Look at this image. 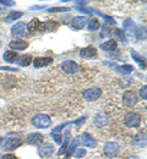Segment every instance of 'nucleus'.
I'll list each match as a JSON object with an SVG mask.
<instances>
[{
  "label": "nucleus",
  "instance_id": "f704fd0d",
  "mask_svg": "<svg viewBox=\"0 0 147 159\" xmlns=\"http://www.w3.org/2000/svg\"><path fill=\"white\" fill-rule=\"evenodd\" d=\"M69 7H52L48 11L49 12H64V11H69Z\"/></svg>",
  "mask_w": 147,
  "mask_h": 159
},
{
  "label": "nucleus",
  "instance_id": "79ce46f5",
  "mask_svg": "<svg viewBox=\"0 0 147 159\" xmlns=\"http://www.w3.org/2000/svg\"><path fill=\"white\" fill-rule=\"evenodd\" d=\"M2 141H4V139H2V137H0V144L2 143Z\"/></svg>",
  "mask_w": 147,
  "mask_h": 159
},
{
  "label": "nucleus",
  "instance_id": "ea45409f",
  "mask_svg": "<svg viewBox=\"0 0 147 159\" xmlns=\"http://www.w3.org/2000/svg\"><path fill=\"white\" fill-rule=\"evenodd\" d=\"M1 159H17V157H15L14 154H4Z\"/></svg>",
  "mask_w": 147,
  "mask_h": 159
},
{
  "label": "nucleus",
  "instance_id": "6e6552de",
  "mask_svg": "<svg viewBox=\"0 0 147 159\" xmlns=\"http://www.w3.org/2000/svg\"><path fill=\"white\" fill-rule=\"evenodd\" d=\"M136 102H137V96H136V93L135 92H132V91H126L125 93H124V96H123V103L125 104L126 107H134L135 104H136Z\"/></svg>",
  "mask_w": 147,
  "mask_h": 159
},
{
  "label": "nucleus",
  "instance_id": "58836bf2",
  "mask_svg": "<svg viewBox=\"0 0 147 159\" xmlns=\"http://www.w3.org/2000/svg\"><path fill=\"white\" fill-rule=\"evenodd\" d=\"M110 33H112V31H110L109 28H107V27L104 26V32H102V33H101V37H107V36H109Z\"/></svg>",
  "mask_w": 147,
  "mask_h": 159
},
{
  "label": "nucleus",
  "instance_id": "ddd939ff",
  "mask_svg": "<svg viewBox=\"0 0 147 159\" xmlns=\"http://www.w3.org/2000/svg\"><path fill=\"white\" fill-rule=\"evenodd\" d=\"M58 27H59V23L57 21H47V22L41 23L38 31H41V32H53Z\"/></svg>",
  "mask_w": 147,
  "mask_h": 159
},
{
  "label": "nucleus",
  "instance_id": "f3484780",
  "mask_svg": "<svg viewBox=\"0 0 147 159\" xmlns=\"http://www.w3.org/2000/svg\"><path fill=\"white\" fill-rule=\"evenodd\" d=\"M86 23H87V21H86L85 17L77 16V17H74V19L71 20V27H72L74 30H81V28H84Z\"/></svg>",
  "mask_w": 147,
  "mask_h": 159
},
{
  "label": "nucleus",
  "instance_id": "393cba45",
  "mask_svg": "<svg viewBox=\"0 0 147 159\" xmlns=\"http://www.w3.org/2000/svg\"><path fill=\"white\" fill-rule=\"evenodd\" d=\"M17 58V53H15L14 50H6L4 53V60L7 62H12L15 61V59Z\"/></svg>",
  "mask_w": 147,
  "mask_h": 159
},
{
  "label": "nucleus",
  "instance_id": "6ab92c4d",
  "mask_svg": "<svg viewBox=\"0 0 147 159\" xmlns=\"http://www.w3.org/2000/svg\"><path fill=\"white\" fill-rule=\"evenodd\" d=\"M39 26H41V21L38 20V19H33V20L31 21L26 27H27V31H28V32L34 33V32H37V31H38Z\"/></svg>",
  "mask_w": 147,
  "mask_h": 159
},
{
  "label": "nucleus",
  "instance_id": "a878e982",
  "mask_svg": "<svg viewBox=\"0 0 147 159\" xmlns=\"http://www.w3.org/2000/svg\"><path fill=\"white\" fill-rule=\"evenodd\" d=\"M131 58L135 60L136 62H139V64H140V66H142L144 69L146 67V64H145L146 61H145V58H142L141 55H139L135 50H131Z\"/></svg>",
  "mask_w": 147,
  "mask_h": 159
},
{
  "label": "nucleus",
  "instance_id": "dca6fc26",
  "mask_svg": "<svg viewBox=\"0 0 147 159\" xmlns=\"http://www.w3.org/2000/svg\"><path fill=\"white\" fill-rule=\"evenodd\" d=\"M34 67H43V66H47L49 64L53 62V58L50 57H43V58H36L34 60H32Z\"/></svg>",
  "mask_w": 147,
  "mask_h": 159
},
{
  "label": "nucleus",
  "instance_id": "cd10ccee",
  "mask_svg": "<svg viewBox=\"0 0 147 159\" xmlns=\"http://www.w3.org/2000/svg\"><path fill=\"white\" fill-rule=\"evenodd\" d=\"M117 38H119V40H122V42H126V37L125 34H124V31L123 30H119V28H114L113 30V32H112Z\"/></svg>",
  "mask_w": 147,
  "mask_h": 159
},
{
  "label": "nucleus",
  "instance_id": "7ed1b4c3",
  "mask_svg": "<svg viewBox=\"0 0 147 159\" xmlns=\"http://www.w3.org/2000/svg\"><path fill=\"white\" fill-rule=\"evenodd\" d=\"M124 122L129 127H137L141 124V115L137 113H129L124 118Z\"/></svg>",
  "mask_w": 147,
  "mask_h": 159
},
{
  "label": "nucleus",
  "instance_id": "a19ab883",
  "mask_svg": "<svg viewBox=\"0 0 147 159\" xmlns=\"http://www.w3.org/2000/svg\"><path fill=\"white\" fill-rule=\"evenodd\" d=\"M125 159H140V158L136 157V156H129V157H126Z\"/></svg>",
  "mask_w": 147,
  "mask_h": 159
},
{
  "label": "nucleus",
  "instance_id": "412c9836",
  "mask_svg": "<svg viewBox=\"0 0 147 159\" xmlns=\"http://www.w3.org/2000/svg\"><path fill=\"white\" fill-rule=\"evenodd\" d=\"M108 122V116H107V114H103V113H101V114H98V115H96V118H94V125L96 126H104L105 124Z\"/></svg>",
  "mask_w": 147,
  "mask_h": 159
},
{
  "label": "nucleus",
  "instance_id": "20e7f679",
  "mask_svg": "<svg viewBox=\"0 0 147 159\" xmlns=\"http://www.w3.org/2000/svg\"><path fill=\"white\" fill-rule=\"evenodd\" d=\"M102 94V91L101 88L98 87H92V88H88L84 92V98L88 102H94L97 100Z\"/></svg>",
  "mask_w": 147,
  "mask_h": 159
},
{
  "label": "nucleus",
  "instance_id": "4468645a",
  "mask_svg": "<svg viewBox=\"0 0 147 159\" xmlns=\"http://www.w3.org/2000/svg\"><path fill=\"white\" fill-rule=\"evenodd\" d=\"M79 143H80V137H75L74 139H71L70 142H69V147L66 148V156H65V159L70 158L72 154H74V152L76 151V148H77V146H79Z\"/></svg>",
  "mask_w": 147,
  "mask_h": 159
},
{
  "label": "nucleus",
  "instance_id": "f03ea898",
  "mask_svg": "<svg viewBox=\"0 0 147 159\" xmlns=\"http://www.w3.org/2000/svg\"><path fill=\"white\" fill-rule=\"evenodd\" d=\"M119 151H120V147L117 142H107L104 144V148H103L104 154L109 158H113V157L118 156Z\"/></svg>",
  "mask_w": 147,
  "mask_h": 159
},
{
  "label": "nucleus",
  "instance_id": "bb28decb",
  "mask_svg": "<svg viewBox=\"0 0 147 159\" xmlns=\"http://www.w3.org/2000/svg\"><path fill=\"white\" fill-rule=\"evenodd\" d=\"M22 17V12L21 11H14V12H10L9 16L5 19V22H11V21H15L17 19Z\"/></svg>",
  "mask_w": 147,
  "mask_h": 159
},
{
  "label": "nucleus",
  "instance_id": "0eeeda50",
  "mask_svg": "<svg viewBox=\"0 0 147 159\" xmlns=\"http://www.w3.org/2000/svg\"><path fill=\"white\" fill-rule=\"evenodd\" d=\"M43 141H44L43 135L38 134V132L30 134V135H27V137H26V142H27L28 144H32V146H41V144H43Z\"/></svg>",
  "mask_w": 147,
  "mask_h": 159
},
{
  "label": "nucleus",
  "instance_id": "4be33fe9",
  "mask_svg": "<svg viewBox=\"0 0 147 159\" xmlns=\"http://www.w3.org/2000/svg\"><path fill=\"white\" fill-rule=\"evenodd\" d=\"M17 64L20 65V66H23V67H27L28 65H31L32 64V57L31 55H28V54H26V55H21L19 60H17Z\"/></svg>",
  "mask_w": 147,
  "mask_h": 159
},
{
  "label": "nucleus",
  "instance_id": "473e14b6",
  "mask_svg": "<svg viewBox=\"0 0 147 159\" xmlns=\"http://www.w3.org/2000/svg\"><path fill=\"white\" fill-rule=\"evenodd\" d=\"M50 136L54 139V141L57 142V143H63V136H62V134H59V132H52L50 134Z\"/></svg>",
  "mask_w": 147,
  "mask_h": 159
},
{
  "label": "nucleus",
  "instance_id": "9b49d317",
  "mask_svg": "<svg viewBox=\"0 0 147 159\" xmlns=\"http://www.w3.org/2000/svg\"><path fill=\"white\" fill-rule=\"evenodd\" d=\"M38 153H39V156L43 157V158H48V157H50L54 153V147L50 143L41 144V147L38 148Z\"/></svg>",
  "mask_w": 147,
  "mask_h": 159
},
{
  "label": "nucleus",
  "instance_id": "9d476101",
  "mask_svg": "<svg viewBox=\"0 0 147 159\" xmlns=\"http://www.w3.org/2000/svg\"><path fill=\"white\" fill-rule=\"evenodd\" d=\"M62 69H63L64 72L71 75V74L77 72V70H79V65H77L75 61H72V60H66V61H64L63 64H62Z\"/></svg>",
  "mask_w": 147,
  "mask_h": 159
},
{
  "label": "nucleus",
  "instance_id": "7c9ffc66",
  "mask_svg": "<svg viewBox=\"0 0 147 159\" xmlns=\"http://www.w3.org/2000/svg\"><path fill=\"white\" fill-rule=\"evenodd\" d=\"M75 158L80 159L82 158V157H85L86 156V151H85L84 148H76V151L74 152V154H72Z\"/></svg>",
  "mask_w": 147,
  "mask_h": 159
},
{
  "label": "nucleus",
  "instance_id": "aec40b11",
  "mask_svg": "<svg viewBox=\"0 0 147 159\" xmlns=\"http://www.w3.org/2000/svg\"><path fill=\"white\" fill-rule=\"evenodd\" d=\"M86 25H87L88 31H91V32H94V31H97V30L101 27L99 21H98V19H96V17H92L91 20L86 23Z\"/></svg>",
  "mask_w": 147,
  "mask_h": 159
},
{
  "label": "nucleus",
  "instance_id": "5701e85b",
  "mask_svg": "<svg viewBox=\"0 0 147 159\" xmlns=\"http://www.w3.org/2000/svg\"><path fill=\"white\" fill-rule=\"evenodd\" d=\"M134 142L137 144V146H145L146 144V134L145 132H139L136 136H135V139H134Z\"/></svg>",
  "mask_w": 147,
  "mask_h": 159
},
{
  "label": "nucleus",
  "instance_id": "f257e3e1",
  "mask_svg": "<svg viewBox=\"0 0 147 159\" xmlns=\"http://www.w3.org/2000/svg\"><path fill=\"white\" fill-rule=\"evenodd\" d=\"M32 125L37 129H47L52 125V120L47 114H38V115L33 116Z\"/></svg>",
  "mask_w": 147,
  "mask_h": 159
},
{
  "label": "nucleus",
  "instance_id": "e433bc0d",
  "mask_svg": "<svg viewBox=\"0 0 147 159\" xmlns=\"http://www.w3.org/2000/svg\"><path fill=\"white\" fill-rule=\"evenodd\" d=\"M0 4L4 5V6H12V5H15V1H11V0H0Z\"/></svg>",
  "mask_w": 147,
  "mask_h": 159
},
{
  "label": "nucleus",
  "instance_id": "c85d7f7f",
  "mask_svg": "<svg viewBox=\"0 0 147 159\" xmlns=\"http://www.w3.org/2000/svg\"><path fill=\"white\" fill-rule=\"evenodd\" d=\"M117 70L119 72H122V74H131L134 71V66H131V65H123V66L117 67Z\"/></svg>",
  "mask_w": 147,
  "mask_h": 159
},
{
  "label": "nucleus",
  "instance_id": "4c0bfd02",
  "mask_svg": "<svg viewBox=\"0 0 147 159\" xmlns=\"http://www.w3.org/2000/svg\"><path fill=\"white\" fill-rule=\"evenodd\" d=\"M0 70H1V71H11V72H17V71H19L17 69L7 67V66H0Z\"/></svg>",
  "mask_w": 147,
  "mask_h": 159
},
{
  "label": "nucleus",
  "instance_id": "a211bd4d",
  "mask_svg": "<svg viewBox=\"0 0 147 159\" xmlns=\"http://www.w3.org/2000/svg\"><path fill=\"white\" fill-rule=\"evenodd\" d=\"M117 48H118V43L115 39H109L101 44V49H103L105 52H113Z\"/></svg>",
  "mask_w": 147,
  "mask_h": 159
},
{
  "label": "nucleus",
  "instance_id": "423d86ee",
  "mask_svg": "<svg viewBox=\"0 0 147 159\" xmlns=\"http://www.w3.org/2000/svg\"><path fill=\"white\" fill-rule=\"evenodd\" d=\"M11 33L15 37H25V34H27V27L23 22H17L15 23V26H12L11 28Z\"/></svg>",
  "mask_w": 147,
  "mask_h": 159
},
{
  "label": "nucleus",
  "instance_id": "c756f323",
  "mask_svg": "<svg viewBox=\"0 0 147 159\" xmlns=\"http://www.w3.org/2000/svg\"><path fill=\"white\" fill-rule=\"evenodd\" d=\"M69 137H70V134L69 132H66V135H65V139H64V144L62 146V148L59 149V152H58V154H63L65 153V151H66V148H67V144H69Z\"/></svg>",
  "mask_w": 147,
  "mask_h": 159
},
{
  "label": "nucleus",
  "instance_id": "1a4fd4ad",
  "mask_svg": "<svg viewBox=\"0 0 147 159\" xmlns=\"http://www.w3.org/2000/svg\"><path fill=\"white\" fill-rule=\"evenodd\" d=\"M80 57L84 59H93L97 57V49L93 45H88L80 50Z\"/></svg>",
  "mask_w": 147,
  "mask_h": 159
},
{
  "label": "nucleus",
  "instance_id": "37998d69",
  "mask_svg": "<svg viewBox=\"0 0 147 159\" xmlns=\"http://www.w3.org/2000/svg\"><path fill=\"white\" fill-rule=\"evenodd\" d=\"M1 14H2V9L0 7V15H1Z\"/></svg>",
  "mask_w": 147,
  "mask_h": 159
},
{
  "label": "nucleus",
  "instance_id": "c9c22d12",
  "mask_svg": "<svg viewBox=\"0 0 147 159\" xmlns=\"http://www.w3.org/2000/svg\"><path fill=\"white\" fill-rule=\"evenodd\" d=\"M146 91H147V87L146 86H144L141 89H140V97L142 98L144 100L147 99V94H146Z\"/></svg>",
  "mask_w": 147,
  "mask_h": 159
},
{
  "label": "nucleus",
  "instance_id": "b1692460",
  "mask_svg": "<svg viewBox=\"0 0 147 159\" xmlns=\"http://www.w3.org/2000/svg\"><path fill=\"white\" fill-rule=\"evenodd\" d=\"M135 34H136L137 39H145L146 38V27L145 26H137L136 31H135Z\"/></svg>",
  "mask_w": 147,
  "mask_h": 159
},
{
  "label": "nucleus",
  "instance_id": "72a5a7b5",
  "mask_svg": "<svg viewBox=\"0 0 147 159\" xmlns=\"http://www.w3.org/2000/svg\"><path fill=\"white\" fill-rule=\"evenodd\" d=\"M123 27H124V30H131L134 27V21L131 19H126L123 23Z\"/></svg>",
  "mask_w": 147,
  "mask_h": 159
},
{
  "label": "nucleus",
  "instance_id": "f8f14e48",
  "mask_svg": "<svg viewBox=\"0 0 147 159\" xmlns=\"http://www.w3.org/2000/svg\"><path fill=\"white\" fill-rule=\"evenodd\" d=\"M81 139L82 141H80V143H82L85 147H88V148H96L97 147V141L93 139L90 134H87V132L82 134Z\"/></svg>",
  "mask_w": 147,
  "mask_h": 159
},
{
  "label": "nucleus",
  "instance_id": "39448f33",
  "mask_svg": "<svg viewBox=\"0 0 147 159\" xmlns=\"http://www.w3.org/2000/svg\"><path fill=\"white\" fill-rule=\"evenodd\" d=\"M22 142L23 141L21 139H19V137H10V139H7L5 141V143L2 146V149L4 151H14V149H16V148H19L21 146Z\"/></svg>",
  "mask_w": 147,
  "mask_h": 159
},
{
  "label": "nucleus",
  "instance_id": "2f4dec72",
  "mask_svg": "<svg viewBox=\"0 0 147 159\" xmlns=\"http://www.w3.org/2000/svg\"><path fill=\"white\" fill-rule=\"evenodd\" d=\"M90 11H94V12H97L98 15H101V16H102V17L105 20V22H107V23H109V25H115V20H114V19H112V17H109V16H105V15L101 14L99 11H96V10H90Z\"/></svg>",
  "mask_w": 147,
  "mask_h": 159
},
{
  "label": "nucleus",
  "instance_id": "2eb2a0df",
  "mask_svg": "<svg viewBox=\"0 0 147 159\" xmlns=\"http://www.w3.org/2000/svg\"><path fill=\"white\" fill-rule=\"evenodd\" d=\"M10 48L14 49V50H25L27 47H28V42L26 40H22V39H15V40H11L9 43Z\"/></svg>",
  "mask_w": 147,
  "mask_h": 159
}]
</instances>
